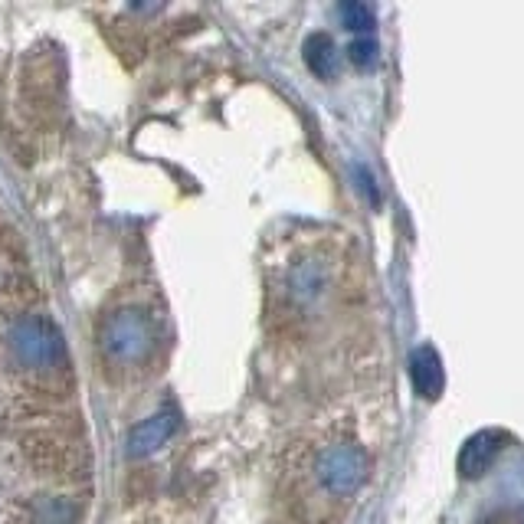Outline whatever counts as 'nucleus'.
Masks as SVG:
<instances>
[{"label":"nucleus","instance_id":"obj_1","mask_svg":"<svg viewBox=\"0 0 524 524\" xmlns=\"http://www.w3.org/2000/svg\"><path fill=\"white\" fill-rule=\"evenodd\" d=\"M315 472L328 495L348 498L364 485L367 472H371V459H367V452L357 443H335V446L321 449Z\"/></svg>","mask_w":524,"mask_h":524},{"label":"nucleus","instance_id":"obj_2","mask_svg":"<svg viewBox=\"0 0 524 524\" xmlns=\"http://www.w3.org/2000/svg\"><path fill=\"white\" fill-rule=\"evenodd\" d=\"M502 449H505V433L498 430H482L469 436L459 452V475L462 479H482L485 472H492Z\"/></svg>","mask_w":524,"mask_h":524},{"label":"nucleus","instance_id":"obj_3","mask_svg":"<svg viewBox=\"0 0 524 524\" xmlns=\"http://www.w3.org/2000/svg\"><path fill=\"white\" fill-rule=\"evenodd\" d=\"M410 377H413L416 393H420V397H426V400H436L439 393H443L446 374H443V361H439L436 348H430V344H423V348L413 351Z\"/></svg>","mask_w":524,"mask_h":524},{"label":"nucleus","instance_id":"obj_4","mask_svg":"<svg viewBox=\"0 0 524 524\" xmlns=\"http://www.w3.org/2000/svg\"><path fill=\"white\" fill-rule=\"evenodd\" d=\"M305 59H308V66H312L318 76L335 73V43H331V37H325V33H315V37L305 43Z\"/></svg>","mask_w":524,"mask_h":524},{"label":"nucleus","instance_id":"obj_5","mask_svg":"<svg viewBox=\"0 0 524 524\" xmlns=\"http://www.w3.org/2000/svg\"><path fill=\"white\" fill-rule=\"evenodd\" d=\"M168 433H171L168 416H154V420H148L135 436H131V446H135V452L154 449L158 443H164V439H168Z\"/></svg>","mask_w":524,"mask_h":524},{"label":"nucleus","instance_id":"obj_6","mask_svg":"<svg viewBox=\"0 0 524 524\" xmlns=\"http://www.w3.org/2000/svg\"><path fill=\"white\" fill-rule=\"evenodd\" d=\"M341 17L351 30H371L374 27V10L364 7V4H344Z\"/></svg>","mask_w":524,"mask_h":524},{"label":"nucleus","instance_id":"obj_7","mask_svg":"<svg viewBox=\"0 0 524 524\" xmlns=\"http://www.w3.org/2000/svg\"><path fill=\"white\" fill-rule=\"evenodd\" d=\"M351 59L357 66H374L377 59V43L374 40H354L351 43Z\"/></svg>","mask_w":524,"mask_h":524}]
</instances>
